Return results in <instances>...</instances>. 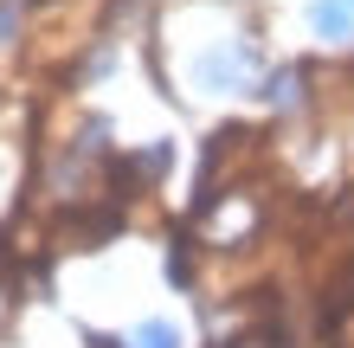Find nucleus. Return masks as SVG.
<instances>
[{
    "label": "nucleus",
    "mask_w": 354,
    "mask_h": 348,
    "mask_svg": "<svg viewBox=\"0 0 354 348\" xmlns=\"http://www.w3.org/2000/svg\"><path fill=\"white\" fill-rule=\"evenodd\" d=\"M142 342H149V348H174V336L161 329V322H149V329H142Z\"/></svg>",
    "instance_id": "nucleus-1"
}]
</instances>
